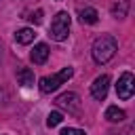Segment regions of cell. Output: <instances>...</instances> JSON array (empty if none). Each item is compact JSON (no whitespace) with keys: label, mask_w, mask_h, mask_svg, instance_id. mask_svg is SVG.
Returning a JSON list of instances; mask_svg holds the SVG:
<instances>
[{"label":"cell","mask_w":135,"mask_h":135,"mask_svg":"<svg viewBox=\"0 0 135 135\" xmlns=\"http://www.w3.org/2000/svg\"><path fill=\"white\" fill-rule=\"evenodd\" d=\"M34 38H36V32L32 27H21L15 32V40L19 44H30V42H34Z\"/></svg>","instance_id":"9c48e42d"},{"label":"cell","mask_w":135,"mask_h":135,"mask_svg":"<svg viewBox=\"0 0 135 135\" xmlns=\"http://www.w3.org/2000/svg\"><path fill=\"white\" fill-rule=\"evenodd\" d=\"M127 6H129V4H127V0H122V4H120V6L116 4V6L112 8V15H114L116 19H122V17L127 15Z\"/></svg>","instance_id":"4fadbf2b"},{"label":"cell","mask_w":135,"mask_h":135,"mask_svg":"<svg viewBox=\"0 0 135 135\" xmlns=\"http://www.w3.org/2000/svg\"><path fill=\"white\" fill-rule=\"evenodd\" d=\"M17 80H19V84H23V86H34V72L27 70V68H21V70L17 72Z\"/></svg>","instance_id":"8fae6325"},{"label":"cell","mask_w":135,"mask_h":135,"mask_svg":"<svg viewBox=\"0 0 135 135\" xmlns=\"http://www.w3.org/2000/svg\"><path fill=\"white\" fill-rule=\"evenodd\" d=\"M55 105L59 110H65L68 114H78L80 112V97L76 93H61L55 99Z\"/></svg>","instance_id":"5b68a950"},{"label":"cell","mask_w":135,"mask_h":135,"mask_svg":"<svg viewBox=\"0 0 135 135\" xmlns=\"http://www.w3.org/2000/svg\"><path fill=\"white\" fill-rule=\"evenodd\" d=\"M108 89H110V76L108 74H101L93 80L91 84V95L97 99V101H103L105 95H108Z\"/></svg>","instance_id":"8992f818"},{"label":"cell","mask_w":135,"mask_h":135,"mask_svg":"<svg viewBox=\"0 0 135 135\" xmlns=\"http://www.w3.org/2000/svg\"><path fill=\"white\" fill-rule=\"evenodd\" d=\"M133 93H135V78L131 72H122L116 82V95H118V99L127 101L133 97Z\"/></svg>","instance_id":"277c9868"},{"label":"cell","mask_w":135,"mask_h":135,"mask_svg":"<svg viewBox=\"0 0 135 135\" xmlns=\"http://www.w3.org/2000/svg\"><path fill=\"white\" fill-rule=\"evenodd\" d=\"M116 51H118V42H116V38L114 36H110V34H101L95 42H93V46H91V55H93V61L95 63H108L114 55H116Z\"/></svg>","instance_id":"6da1fadb"},{"label":"cell","mask_w":135,"mask_h":135,"mask_svg":"<svg viewBox=\"0 0 135 135\" xmlns=\"http://www.w3.org/2000/svg\"><path fill=\"white\" fill-rule=\"evenodd\" d=\"M59 135H86L82 129H74V127H68V129H63Z\"/></svg>","instance_id":"5bb4252c"},{"label":"cell","mask_w":135,"mask_h":135,"mask_svg":"<svg viewBox=\"0 0 135 135\" xmlns=\"http://www.w3.org/2000/svg\"><path fill=\"white\" fill-rule=\"evenodd\" d=\"M72 76H74V70H72V68H63L61 72H57V74H53V76H42V78L38 80V89H40L42 93H53V91H57L63 82H68Z\"/></svg>","instance_id":"7a4b0ae2"},{"label":"cell","mask_w":135,"mask_h":135,"mask_svg":"<svg viewBox=\"0 0 135 135\" xmlns=\"http://www.w3.org/2000/svg\"><path fill=\"white\" fill-rule=\"evenodd\" d=\"M27 19H30L32 23H36V25H38V23H42V11L38 8V11H36V13H32V15L27 17Z\"/></svg>","instance_id":"9a60e30c"},{"label":"cell","mask_w":135,"mask_h":135,"mask_svg":"<svg viewBox=\"0 0 135 135\" xmlns=\"http://www.w3.org/2000/svg\"><path fill=\"white\" fill-rule=\"evenodd\" d=\"M70 23H72V17L65 13V11H61V13H57L55 17H53V21H51V38L53 40H57V42H63L65 38H68V34H70Z\"/></svg>","instance_id":"3957f363"},{"label":"cell","mask_w":135,"mask_h":135,"mask_svg":"<svg viewBox=\"0 0 135 135\" xmlns=\"http://www.w3.org/2000/svg\"><path fill=\"white\" fill-rule=\"evenodd\" d=\"M127 118V114H124V110H120L118 105H110L108 110H105V120L108 122H122Z\"/></svg>","instance_id":"30bf717a"},{"label":"cell","mask_w":135,"mask_h":135,"mask_svg":"<svg viewBox=\"0 0 135 135\" xmlns=\"http://www.w3.org/2000/svg\"><path fill=\"white\" fill-rule=\"evenodd\" d=\"M78 19H80V23H84V25H93V23H97L99 15H97V11H95L93 6H84V8L78 11Z\"/></svg>","instance_id":"ba28073f"},{"label":"cell","mask_w":135,"mask_h":135,"mask_svg":"<svg viewBox=\"0 0 135 135\" xmlns=\"http://www.w3.org/2000/svg\"><path fill=\"white\" fill-rule=\"evenodd\" d=\"M49 46L44 44V42H38L36 46H34V51L30 53V59L34 61V63H38V65H42V63H46V59H49Z\"/></svg>","instance_id":"52a82bcc"},{"label":"cell","mask_w":135,"mask_h":135,"mask_svg":"<svg viewBox=\"0 0 135 135\" xmlns=\"http://www.w3.org/2000/svg\"><path fill=\"white\" fill-rule=\"evenodd\" d=\"M61 120H63V114L57 112V110L46 116V124H49V127H57V124H61Z\"/></svg>","instance_id":"7c38bea8"}]
</instances>
